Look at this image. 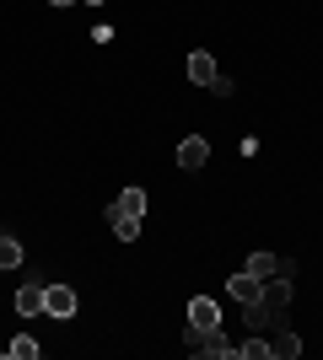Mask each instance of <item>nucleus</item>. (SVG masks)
Segmentation results:
<instances>
[{"label":"nucleus","instance_id":"f257e3e1","mask_svg":"<svg viewBox=\"0 0 323 360\" xmlns=\"http://www.w3.org/2000/svg\"><path fill=\"white\" fill-rule=\"evenodd\" d=\"M184 345H189V355H227V360H237V345H227L221 328H189Z\"/></svg>","mask_w":323,"mask_h":360},{"label":"nucleus","instance_id":"f03ea898","mask_svg":"<svg viewBox=\"0 0 323 360\" xmlns=\"http://www.w3.org/2000/svg\"><path fill=\"white\" fill-rule=\"evenodd\" d=\"M227 290H232V301H243V312L248 307H264V280H253V274H232L227 280Z\"/></svg>","mask_w":323,"mask_h":360},{"label":"nucleus","instance_id":"7ed1b4c3","mask_svg":"<svg viewBox=\"0 0 323 360\" xmlns=\"http://www.w3.org/2000/svg\"><path fill=\"white\" fill-rule=\"evenodd\" d=\"M44 312L60 317V323H65V317H76V290H70V285H44Z\"/></svg>","mask_w":323,"mask_h":360},{"label":"nucleus","instance_id":"20e7f679","mask_svg":"<svg viewBox=\"0 0 323 360\" xmlns=\"http://www.w3.org/2000/svg\"><path fill=\"white\" fill-rule=\"evenodd\" d=\"M205 162H210V146H205V135L178 140V167H184V172H200Z\"/></svg>","mask_w":323,"mask_h":360},{"label":"nucleus","instance_id":"39448f33","mask_svg":"<svg viewBox=\"0 0 323 360\" xmlns=\"http://www.w3.org/2000/svg\"><path fill=\"white\" fill-rule=\"evenodd\" d=\"M189 328H221V307L210 296H194L189 301Z\"/></svg>","mask_w":323,"mask_h":360},{"label":"nucleus","instance_id":"423d86ee","mask_svg":"<svg viewBox=\"0 0 323 360\" xmlns=\"http://www.w3.org/2000/svg\"><path fill=\"white\" fill-rule=\"evenodd\" d=\"M44 285H49V280H38V274H32L27 285L16 290V312H22V317H32V312H44Z\"/></svg>","mask_w":323,"mask_h":360},{"label":"nucleus","instance_id":"0eeeda50","mask_svg":"<svg viewBox=\"0 0 323 360\" xmlns=\"http://www.w3.org/2000/svg\"><path fill=\"white\" fill-rule=\"evenodd\" d=\"M189 75H194L200 86H210V81H215V75H221V70H215V60H210V54H205V49H194V54H189Z\"/></svg>","mask_w":323,"mask_h":360},{"label":"nucleus","instance_id":"6e6552de","mask_svg":"<svg viewBox=\"0 0 323 360\" xmlns=\"http://www.w3.org/2000/svg\"><path fill=\"white\" fill-rule=\"evenodd\" d=\"M270 355H275V360H296V355H302V339H296L291 328L275 333V339H270Z\"/></svg>","mask_w":323,"mask_h":360},{"label":"nucleus","instance_id":"1a4fd4ad","mask_svg":"<svg viewBox=\"0 0 323 360\" xmlns=\"http://www.w3.org/2000/svg\"><path fill=\"white\" fill-rule=\"evenodd\" d=\"M38 349H44V345H38L32 333H16L11 345H6V360H38Z\"/></svg>","mask_w":323,"mask_h":360},{"label":"nucleus","instance_id":"9d476101","mask_svg":"<svg viewBox=\"0 0 323 360\" xmlns=\"http://www.w3.org/2000/svg\"><path fill=\"white\" fill-rule=\"evenodd\" d=\"M248 274H253V280H275V274H280V258L275 253H253V258H248Z\"/></svg>","mask_w":323,"mask_h":360},{"label":"nucleus","instance_id":"9b49d317","mask_svg":"<svg viewBox=\"0 0 323 360\" xmlns=\"http://www.w3.org/2000/svg\"><path fill=\"white\" fill-rule=\"evenodd\" d=\"M108 221H113V231H119V242H135V237H140V215H124V210H108Z\"/></svg>","mask_w":323,"mask_h":360},{"label":"nucleus","instance_id":"f8f14e48","mask_svg":"<svg viewBox=\"0 0 323 360\" xmlns=\"http://www.w3.org/2000/svg\"><path fill=\"white\" fill-rule=\"evenodd\" d=\"M113 210H124V215H146V188H124V194L113 199Z\"/></svg>","mask_w":323,"mask_h":360},{"label":"nucleus","instance_id":"ddd939ff","mask_svg":"<svg viewBox=\"0 0 323 360\" xmlns=\"http://www.w3.org/2000/svg\"><path fill=\"white\" fill-rule=\"evenodd\" d=\"M22 264V242L16 237H0V269H16Z\"/></svg>","mask_w":323,"mask_h":360},{"label":"nucleus","instance_id":"4468645a","mask_svg":"<svg viewBox=\"0 0 323 360\" xmlns=\"http://www.w3.org/2000/svg\"><path fill=\"white\" fill-rule=\"evenodd\" d=\"M270 355V339H248V345H237V360H264Z\"/></svg>","mask_w":323,"mask_h":360},{"label":"nucleus","instance_id":"2eb2a0df","mask_svg":"<svg viewBox=\"0 0 323 360\" xmlns=\"http://www.w3.org/2000/svg\"><path fill=\"white\" fill-rule=\"evenodd\" d=\"M49 6H76V0H49Z\"/></svg>","mask_w":323,"mask_h":360},{"label":"nucleus","instance_id":"dca6fc26","mask_svg":"<svg viewBox=\"0 0 323 360\" xmlns=\"http://www.w3.org/2000/svg\"><path fill=\"white\" fill-rule=\"evenodd\" d=\"M81 6H103V0H81Z\"/></svg>","mask_w":323,"mask_h":360},{"label":"nucleus","instance_id":"f3484780","mask_svg":"<svg viewBox=\"0 0 323 360\" xmlns=\"http://www.w3.org/2000/svg\"><path fill=\"white\" fill-rule=\"evenodd\" d=\"M0 237H6V231H0Z\"/></svg>","mask_w":323,"mask_h":360}]
</instances>
